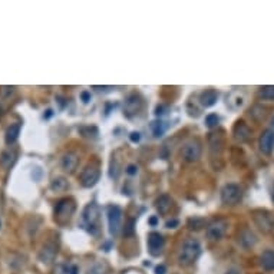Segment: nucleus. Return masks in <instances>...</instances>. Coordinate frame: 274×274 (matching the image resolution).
Wrapping results in <instances>:
<instances>
[{
	"label": "nucleus",
	"instance_id": "e433bc0d",
	"mask_svg": "<svg viewBox=\"0 0 274 274\" xmlns=\"http://www.w3.org/2000/svg\"><path fill=\"white\" fill-rule=\"evenodd\" d=\"M271 125H273V128H274V117H273V119H271Z\"/></svg>",
	"mask_w": 274,
	"mask_h": 274
},
{
	"label": "nucleus",
	"instance_id": "5701e85b",
	"mask_svg": "<svg viewBox=\"0 0 274 274\" xmlns=\"http://www.w3.org/2000/svg\"><path fill=\"white\" fill-rule=\"evenodd\" d=\"M260 264L266 271H274V250H266L260 256Z\"/></svg>",
	"mask_w": 274,
	"mask_h": 274
},
{
	"label": "nucleus",
	"instance_id": "393cba45",
	"mask_svg": "<svg viewBox=\"0 0 274 274\" xmlns=\"http://www.w3.org/2000/svg\"><path fill=\"white\" fill-rule=\"evenodd\" d=\"M68 188H69V182L63 177H56L55 180L50 182V189L53 193H62V191L68 189Z\"/></svg>",
	"mask_w": 274,
	"mask_h": 274
},
{
	"label": "nucleus",
	"instance_id": "f704fd0d",
	"mask_svg": "<svg viewBox=\"0 0 274 274\" xmlns=\"http://www.w3.org/2000/svg\"><path fill=\"white\" fill-rule=\"evenodd\" d=\"M157 223H158L157 217H152V218H149V224H151V226H157Z\"/></svg>",
	"mask_w": 274,
	"mask_h": 274
},
{
	"label": "nucleus",
	"instance_id": "4be33fe9",
	"mask_svg": "<svg viewBox=\"0 0 274 274\" xmlns=\"http://www.w3.org/2000/svg\"><path fill=\"white\" fill-rule=\"evenodd\" d=\"M171 207H173V198L170 196H164L158 197L157 201H155V208H157V211L161 214V215H164L167 212L171 210Z\"/></svg>",
	"mask_w": 274,
	"mask_h": 274
},
{
	"label": "nucleus",
	"instance_id": "9b49d317",
	"mask_svg": "<svg viewBox=\"0 0 274 274\" xmlns=\"http://www.w3.org/2000/svg\"><path fill=\"white\" fill-rule=\"evenodd\" d=\"M142 109V98L138 94L128 95V98L125 99L124 103V115L128 118L135 117L136 114H140V111Z\"/></svg>",
	"mask_w": 274,
	"mask_h": 274
},
{
	"label": "nucleus",
	"instance_id": "f03ea898",
	"mask_svg": "<svg viewBox=\"0 0 274 274\" xmlns=\"http://www.w3.org/2000/svg\"><path fill=\"white\" fill-rule=\"evenodd\" d=\"M75 211H76V203H75V200L71 198V197L62 198V200H59L55 205V211H53L55 221L59 226H66L72 220Z\"/></svg>",
	"mask_w": 274,
	"mask_h": 274
},
{
	"label": "nucleus",
	"instance_id": "2eb2a0df",
	"mask_svg": "<svg viewBox=\"0 0 274 274\" xmlns=\"http://www.w3.org/2000/svg\"><path fill=\"white\" fill-rule=\"evenodd\" d=\"M79 164V155L78 154H75V152H66V154H63L62 158H61V167H62V170L65 173L72 174L75 173V170L78 168Z\"/></svg>",
	"mask_w": 274,
	"mask_h": 274
},
{
	"label": "nucleus",
	"instance_id": "6ab92c4d",
	"mask_svg": "<svg viewBox=\"0 0 274 274\" xmlns=\"http://www.w3.org/2000/svg\"><path fill=\"white\" fill-rule=\"evenodd\" d=\"M217 99H218V94L215 89H205L200 95V103L204 108H210L212 105H215Z\"/></svg>",
	"mask_w": 274,
	"mask_h": 274
},
{
	"label": "nucleus",
	"instance_id": "4468645a",
	"mask_svg": "<svg viewBox=\"0 0 274 274\" xmlns=\"http://www.w3.org/2000/svg\"><path fill=\"white\" fill-rule=\"evenodd\" d=\"M260 151L266 155H270L274 151V129H266L260 136Z\"/></svg>",
	"mask_w": 274,
	"mask_h": 274
},
{
	"label": "nucleus",
	"instance_id": "6e6552de",
	"mask_svg": "<svg viewBox=\"0 0 274 274\" xmlns=\"http://www.w3.org/2000/svg\"><path fill=\"white\" fill-rule=\"evenodd\" d=\"M228 230V221L224 218H215L212 220L211 223L207 226L205 230V234L207 238L211 240V241H218L221 240Z\"/></svg>",
	"mask_w": 274,
	"mask_h": 274
},
{
	"label": "nucleus",
	"instance_id": "9d476101",
	"mask_svg": "<svg viewBox=\"0 0 274 274\" xmlns=\"http://www.w3.org/2000/svg\"><path fill=\"white\" fill-rule=\"evenodd\" d=\"M208 145H210V155L211 161L221 159L223 151H224V135L223 132H211L208 136Z\"/></svg>",
	"mask_w": 274,
	"mask_h": 274
},
{
	"label": "nucleus",
	"instance_id": "f257e3e1",
	"mask_svg": "<svg viewBox=\"0 0 274 274\" xmlns=\"http://www.w3.org/2000/svg\"><path fill=\"white\" fill-rule=\"evenodd\" d=\"M201 254V244L197 238H187L184 243L181 244L180 251H178V263L181 266H191L197 261V259Z\"/></svg>",
	"mask_w": 274,
	"mask_h": 274
},
{
	"label": "nucleus",
	"instance_id": "c9c22d12",
	"mask_svg": "<svg viewBox=\"0 0 274 274\" xmlns=\"http://www.w3.org/2000/svg\"><path fill=\"white\" fill-rule=\"evenodd\" d=\"M226 274H238V271H237L235 268H231V270H228V271Z\"/></svg>",
	"mask_w": 274,
	"mask_h": 274
},
{
	"label": "nucleus",
	"instance_id": "bb28decb",
	"mask_svg": "<svg viewBox=\"0 0 274 274\" xmlns=\"http://www.w3.org/2000/svg\"><path fill=\"white\" fill-rule=\"evenodd\" d=\"M151 128H152V132H154V135H155L157 138L158 136H161V135L165 132V129H167L165 122H162V121H155V122H152Z\"/></svg>",
	"mask_w": 274,
	"mask_h": 274
},
{
	"label": "nucleus",
	"instance_id": "2f4dec72",
	"mask_svg": "<svg viewBox=\"0 0 274 274\" xmlns=\"http://www.w3.org/2000/svg\"><path fill=\"white\" fill-rule=\"evenodd\" d=\"M80 98H82V101L88 103V102L91 101V92H88V91H84L82 94H80Z\"/></svg>",
	"mask_w": 274,
	"mask_h": 274
},
{
	"label": "nucleus",
	"instance_id": "a878e982",
	"mask_svg": "<svg viewBox=\"0 0 274 274\" xmlns=\"http://www.w3.org/2000/svg\"><path fill=\"white\" fill-rule=\"evenodd\" d=\"M259 96L263 99H267V101H274V85L260 88Z\"/></svg>",
	"mask_w": 274,
	"mask_h": 274
},
{
	"label": "nucleus",
	"instance_id": "b1692460",
	"mask_svg": "<svg viewBox=\"0 0 274 274\" xmlns=\"http://www.w3.org/2000/svg\"><path fill=\"white\" fill-rule=\"evenodd\" d=\"M16 161V152L13 149H5L0 155V164L3 168H10Z\"/></svg>",
	"mask_w": 274,
	"mask_h": 274
},
{
	"label": "nucleus",
	"instance_id": "f8f14e48",
	"mask_svg": "<svg viewBox=\"0 0 274 274\" xmlns=\"http://www.w3.org/2000/svg\"><path fill=\"white\" fill-rule=\"evenodd\" d=\"M165 240L162 235L157 233V231H152L148 234V251L152 257H158L162 254L164 250Z\"/></svg>",
	"mask_w": 274,
	"mask_h": 274
},
{
	"label": "nucleus",
	"instance_id": "cd10ccee",
	"mask_svg": "<svg viewBox=\"0 0 274 274\" xmlns=\"http://www.w3.org/2000/svg\"><path fill=\"white\" fill-rule=\"evenodd\" d=\"M218 122L220 117L217 114H210V115H207V118H205V125L208 126L210 129L217 128V126H218Z\"/></svg>",
	"mask_w": 274,
	"mask_h": 274
},
{
	"label": "nucleus",
	"instance_id": "0eeeda50",
	"mask_svg": "<svg viewBox=\"0 0 274 274\" xmlns=\"http://www.w3.org/2000/svg\"><path fill=\"white\" fill-rule=\"evenodd\" d=\"M106 215H108V226H109L111 235H118L121 228H122V210L117 204H111L106 208Z\"/></svg>",
	"mask_w": 274,
	"mask_h": 274
},
{
	"label": "nucleus",
	"instance_id": "7c9ffc66",
	"mask_svg": "<svg viewBox=\"0 0 274 274\" xmlns=\"http://www.w3.org/2000/svg\"><path fill=\"white\" fill-rule=\"evenodd\" d=\"M66 274H78V266H75V264H71V266L66 267Z\"/></svg>",
	"mask_w": 274,
	"mask_h": 274
},
{
	"label": "nucleus",
	"instance_id": "412c9836",
	"mask_svg": "<svg viewBox=\"0 0 274 274\" xmlns=\"http://www.w3.org/2000/svg\"><path fill=\"white\" fill-rule=\"evenodd\" d=\"M20 129H22V124H19V122L12 124V125L6 129L5 141H6L8 145H13V144L17 141V138H19V135H20Z\"/></svg>",
	"mask_w": 274,
	"mask_h": 274
},
{
	"label": "nucleus",
	"instance_id": "473e14b6",
	"mask_svg": "<svg viewBox=\"0 0 274 274\" xmlns=\"http://www.w3.org/2000/svg\"><path fill=\"white\" fill-rule=\"evenodd\" d=\"M167 273V267L164 264H159L155 267V274H165Z\"/></svg>",
	"mask_w": 274,
	"mask_h": 274
},
{
	"label": "nucleus",
	"instance_id": "1a4fd4ad",
	"mask_svg": "<svg viewBox=\"0 0 274 274\" xmlns=\"http://www.w3.org/2000/svg\"><path fill=\"white\" fill-rule=\"evenodd\" d=\"M253 218H254V223L257 224V227L264 233H268L274 228L273 212L267 211V210H256L253 212Z\"/></svg>",
	"mask_w": 274,
	"mask_h": 274
},
{
	"label": "nucleus",
	"instance_id": "72a5a7b5",
	"mask_svg": "<svg viewBox=\"0 0 274 274\" xmlns=\"http://www.w3.org/2000/svg\"><path fill=\"white\" fill-rule=\"evenodd\" d=\"M140 138H141V136H140V133H138V132L131 133V141H132V142H138V141H140Z\"/></svg>",
	"mask_w": 274,
	"mask_h": 274
},
{
	"label": "nucleus",
	"instance_id": "423d86ee",
	"mask_svg": "<svg viewBox=\"0 0 274 274\" xmlns=\"http://www.w3.org/2000/svg\"><path fill=\"white\" fill-rule=\"evenodd\" d=\"M243 200V189L238 184H226L221 189V203L224 205H237Z\"/></svg>",
	"mask_w": 274,
	"mask_h": 274
},
{
	"label": "nucleus",
	"instance_id": "f3484780",
	"mask_svg": "<svg viewBox=\"0 0 274 274\" xmlns=\"http://www.w3.org/2000/svg\"><path fill=\"white\" fill-rule=\"evenodd\" d=\"M233 135H234V138L237 141L240 142L249 141L251 136L250 126L247 125L245 122H243V121H237L234 128H233Z\"/></svg>",
	"mask_w": 274,
	"mask_h": 274
},
{
	"label": "nucleus",
	"instance_id": "c756f323",
	"mask_svg": "<svg viewBox=\"0 0 274 274\" xmlns=\"http://www.w3.org/2000/svg\"><path fill=\"white\" fill-rule=\"evenodd\" d=\"M126 174H129V175H135V174L138 173V167L135 164H131V165H128L126 167Z\"/></svg>",
	"mask_w": 274,
	"mask_h": 274
},
{
	"label": "nucleus",
	"instance_id": "aec40b11",
	"mask_svg": "<svg viewBox=\"0 0 274 274\" xmlns=\"http://www.w3.org/2000/svg\"><path fill=\"white\" fill-rule=\"evenodd\" d=\"M256 241H257V238H256V234L251 231V230H249V228H245V230H243L241 233H240V235H238V243H240V245L243 247V249H251L254 244H256Z\"/></svg>",
	"mask_w": 274,
	"mask_h": 274
},
{
	"label": "nucleus",
	"instance_id": "ddd939ff",
	"mask_svg": "<svg viewBox=\"0 0 274 274\" xmlns=\"http://www.w3.org/2000/svg\"><path fill=\"white\" fill-rule=\"evenodd\" d=\"M56 256H58V245H56L55 241H46L43 244V247L39 253V260L42 263L50 264V263H53Z\"/></svg>",
	"mask_w": 274,
	"mask_h": 274
},
{
	"label": "nucleus",
	"instance_id": "4c0bfd02",
	"mask_svg": "<svg viewBox=\"0 0 274 274\" xmlns=\"http://www.w3.org/2000/svg\"><path fill=\"white\" fill-rule=\"evenodd\" d=\"M0 230H2V217H0Z\"/></svg>",
	"mask_w": 274,
	"mask_h": 274
},
{
	"label": "nucleus",
	"instance_id": "dca6fc26",
	"mask_svg": "<svg viewBox=\"0 0 274 274\" xmlns=\"http://www.w3.org/2000/svg\"><path fill=\"white\" fill-rule=\"evenodd\" d=\"M226 103H227V106L230 109H241L244 106V103H245V95H244L241 91H233V92H230V94L227 95Z\"/></svg>",
	"mask_w": 274,
	"mask_h": 274
},
{
	"label": "nucleus",
	"instance_id": "39448f33",
	"mask_svg": "<svg viewBox=\"0 0 274 274\" xmlns=\"http://www.w3.org/2000/svg\"><path fill=\"white\" fill-rule=\"evenodd\" d=\"M203 154V145L197 138L187 141L181 148V158L185 162H197Z\"/></svg>",
	"mask_w": 274,
	"mask_h": 274
},
{
	"label": "nucleus",
	"instance_id": "c85d7f7f",
	"mask_svg": "<svg viewBox=\"0 0 274 274\" xmlns=\"http://www.w3.org/2000/svg\"><path fill=\"white\" fill-rule=\"evenodd\" d=\"M180 226V221L177 218H173V220H168L167 223H165V227L167 228H177Z\"/></svg>",
	"mask_w": 274,
	"mask_h": 274
},
{
	"label": "nucleus",
	"instance_id": "a211bd4d",
	"mask_svg": "<svg viewBox=\"0 0 274 274\" xmlns=\"http://www.w3.org/2000/svg\"><path fill=\"white\" fill-rule=\"evenodd\" d=\"M16 92L15 87H2L0 88V118L5 114V111L8 109V105L10 99L13 98Z\"/></svg>",
	"mask_w": 274,
	"mask_h": 274
},
{
	"label": "nucleus",
	"instance_id": "20e7f679",
	"mask_svg": "<svg viewBox=\"0 0 274 274\" xmlns=\"http://www.w3.org/2000/svg\"><path fill=\"white\" fill-rule=\"evenodd\" d=\"M101 178V167L98 161H91L84 168L80 174V185L85 188H92Z\"/></svg>",
	"mask_w": 274,
	"mask_h": 274
},
{
	"label": "nucleus",
	"instance_id": "7ed1b4c3",
	"mask_svg": "<svg viewBox=\"0 0 274 274\" xmlns=\"http://www.w3.org/2000/svg\"><path fill=\"white\" fill-rule=\"evenodd\" d=\"M99 221H101V210L96 203H89L82 212V223L88 233L96 235L99 231Z\"/></svg>",
	"mask_w": 274,
	"mask_h": 274
}]
</instances>
